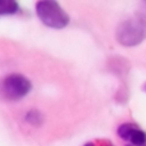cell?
I'll list each match as a JSON object with an SVG mask.
<instances>
[{
  "mask_svg": "<svg viewBox=\"0 0 146 146\" xmlns=\"http://www.w3.org/2000/svg\"><path fill=\"white\" fill-rule=\"evenodd\" d=\"M36 13L41 22L50 28H64L69 23V17L63 8L53 0H41L36 4Z\"/></svg>",
  "mask_w": 146,
  "mask_h": 146,
  "instance_id": "1",
  "label": "cell"
},
{
  "mask_svg": "<svg viewBox=\"0 0 146 146\" xmlns=\"http://www.w3.org/2000/svg\"><path fill=\"white\" fill-rule=\"evenodd\" d=\"M146 25L140 18H131L119 25L117 28V40L124 46H136L144 41Z\"/></svg>",
  "mask_w": 146,
  "mask_h": 146,
  "instance_id": "2",
  "label": "cell"
},
{
  "mask_svg": "<svg viewBox=\"0 0 146 146\" xmlns=\"http://www.w3.org/2000/svg\"><path fill=\"white\" fill-rule=\"evenodd\" d=\"M32 88V83L26 76L13 73L4 78L1 82V92L5 99L19 100L25 98Z\"/></svg>",
  "mask_w": 146,
  "mask_h": 146,
  "instance_id": "3",
  "label": "cell"
},
{
  "mask_svg": "<svg viewBox=\"0 0 146 146\" xmlns=\"http://www.w3.org/2000/svg\"><path fill=\"white\" fill-rule=\"evenodd\" d=\"M118 135L126 141L132 142L135 146H145L146 145V133L139 126L133 123H124L119 126Z\"/></svg>",
  "mask_w": 146,
  "mask_h": 146,
  "instance_id": "4",
  "label": "cell"
},
{
  "mask_svg": "<svg viewBox=\"0 0 146 146\" xmlns=\"http://www.w3.org/2000/svg\"><path fill=\"white\" fill-rule=\"evenodd\" d=\"M18 8V3L14 0H0V15L14 14Z\"/></svg>",
  "mask_w": 146,
  "mask_h": 146,
  "instance_id": "5",
  "label": "cell"
},
{
  "mask_svg": "<svg viewBox=\"0 0 146 146\" xmlns=\"http://www.w3.org/2000/svg\"><path fill=\"white\" fill-rule=\"evenodd\" d=\"M26 121L30 124H35V126H38L41 123V114L40 111L37 110H31L26 114Z\"/></svg>",
  "mask_w": 146,
  "mask_h": 146,
  "instance_id": "6",
  "label": "cell"
},
{
  "mask_svg": "<svg viewBox=\"0 0 146 146\" xmlns=\"http://www.w3.org/2000/svg\"><path fill=\"white\" fill-rule=\"evenodd\" d=\"M83 146H94V144H91V142H88V144H86V145H83Z\"/></svg>",
  "mask_w": 146,
  "mask_h": 146,
  "instance_id": "7",
  "label": "cell"
},
{
  "mask_svg": "<svg viewBox=\"0 0 146 146\" xmlns=\"http://www.w3.org/2000/svg\"><path fill=\"white\" fill-rule=\"evenodd\" d=\"M108 146H111V145H108Z\"/></svg>",
  "mask_w": 146,
  "mask_h": 146,
  "instance_id": "8",
  "label": "cell"
}]
</instances>
